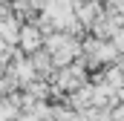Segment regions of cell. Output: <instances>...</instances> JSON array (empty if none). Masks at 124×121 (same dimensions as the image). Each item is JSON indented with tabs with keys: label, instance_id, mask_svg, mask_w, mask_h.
<instances>
[{
	"label": "cell",
	"instance_id": "6da1fadb",
	"mask_svg": "<svg viewBox=\"0 0 124 121\" xmlns=\"http://www.w3.org/2000/svg\"><path fill=\"white\" fill-rule=\"evenodd\" d=\"M20 43H23L26 49H35V46H38V32H35V29H23V35H20Z\"/></svg>",
	"mask_w": 124,
	"mask_h": 121
}]
</instances>
